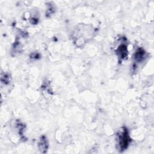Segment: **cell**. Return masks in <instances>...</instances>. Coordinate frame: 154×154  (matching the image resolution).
Returning <instances> with one entry per match:
<instances>
[{
	"label": "cell",
	"mask_w": 154,
	"mask_h": 154,
	"mask_svg": "<svg viewBox=\"0 0 154 154\" xmlns=\"http://www.w3.org/2000/svg\"><path fill=\"white\" fill-rule=\"evenodd\" d=\"M130 139L128 135V131L126 129L123 130V131L121 133L120 137H119V146H120V150H123L127 148V147L129 145Z\"/></svg>",
	"instance_id": "obj_1"
},
{
	"label": "cell",
	"mask_w": 154,
	"mask_h": 154,
	"mask_svg": "<svg viewBox=\"0 0 154 154\" xmlns=\"http://www.w3.org/2000/svg\"><path fill=\"white\" fill-rule=\"evenodd\" d=\"M39 146H40V150H42L43 152H46V150H47V148H48V143L46 140L44 138V137H43V139L41 140L39 143Z\"/></svg>",
	"instance_id": "obj_2"
}]
</instances>
